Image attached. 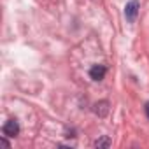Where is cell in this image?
Returning a JSON list of instances; mask_svg holds the SVG:
<instances>
[{"label": "cell", "instance_id": "cell-6", "mask_svg": "<svg viewBox=\"0 0 149 149\" xmlns=\"http://www.w3.org/2000/svg\"><path fill=\"white\" fill-rule=\"evenodd\" d=\"M0 142H2V146H6V147H11V146H9V142H7L6 139H0Z\"/></svg>", "mask_w": 149, "mask_h": 149}, {"label": "cell", "instance_id": "cell-2", "mask_svg": "<svg viewBox=\"0 0 149 149\" xmlns=\"http://www.w3.org/2000/svg\"><path fill=\"white\" fill-rule=\"evenodd\" d=\"M139 7H140V4L137 2V0H130V2L126 4V7H125V16H126V19H128L130 23L135 21L137 13H139Z\"/></svg>", "mask_w": 149, "mask_h": 149}, {"label": "cell", "instance_id": "cell-7", "mask_svg": "<svg viewBox=\"0 0 149 149\" xmlns=\"http://www.w3.org/2000/svg\"><path fill=\"white\" fill-rule=\"evenodd\" d=\"M146 114H147V118H149V102L146 104Z\"/></svg>", "mask_w": 149, "mask_h": 149}, {"label": "cell", "instance_id": "cell-5", "mask_svg": "<svg viewBox=\"0 0 149 149\" xmlns=\"http://www.w3.org/2000/svg\"><path fill=\"white\" fill-rule=\"evenodd\" d=\"M111 146V139L109 137H102L98 140H95V147H109Z\"/></svg>", "mask_w": 149, "mask_h": 149}, {"label": "cell", "instance_id": "cell-3", "mask_svg": "<svg viewBox=\"0 0 149 149\" xmlns=\"http://www.w3.org/2000/svg\"><path fill=\"white\" fill-rule=\"evenodd\" d=\"M105 72H107V68H105L104 65H93V67L90 68V77H91L93 81H102V79L105 77Z\"/></svg>", "mask_w": 149, "mask_h": 149}, {"label": "cell", "instance_id": "cell-4", "mask_svg": "<svg viewBox=\"0 0 149 149\" xmlns=\"http://www.w3.org/2000/svg\"><path fill=\"white\" fill-rule=\"evenodd\" d=\"M107 112H109V102L107 100H102V102L95 104V114H98L100 118H104V116H107Z\"/></svg>", "mask_w": 149, "mask_h": 149}, {"label": "cell", "instance_id": "cell-1", "mask_svg": "<svg viewBox=\"0 0 149 149\" xmlns=\"http://www.w3.org/2000/svg\"><path fill=\"white\" fill-rule=\"evenodd\" d=\"M2 132H4L6 137H16V135L19 133V125H18V121H16V119H7V121L4 123V126H2Z\"/></svg>", "mask_w": 149, "mask_h": 149}]
</instances>
